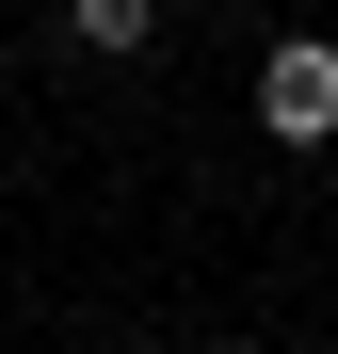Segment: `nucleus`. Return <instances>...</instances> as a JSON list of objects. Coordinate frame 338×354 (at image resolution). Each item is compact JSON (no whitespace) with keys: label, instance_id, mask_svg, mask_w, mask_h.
<instances>
[{"label":"nucleus","instance_id":"f257e3e1","mask_svg":"<svg viewBox=\"0 0 338 354\" xmlns=\"http://www.w3.org/2000/svg\"><path fill=\"white\" fill-rule=\"evenodd\" d=\"M258 129L274 145H322L338 129V32H274L258 48Z\"/></svg>","mask_w":338,"mask_h":354},{"label":"nucleus","instance_id":"f03ea898","mask_svg":"<svg viewBox=\"0 0 338 354\" xmlns=\"http://www.w3.org/2000/svg\"><path fill=\"white\" fill-rule=\"evenodd\" d=\"M65 32L97 48V65H129V48H161V0H65Z\"/></svg>","mask_w":338,"mask_h":354}]
</instances>
